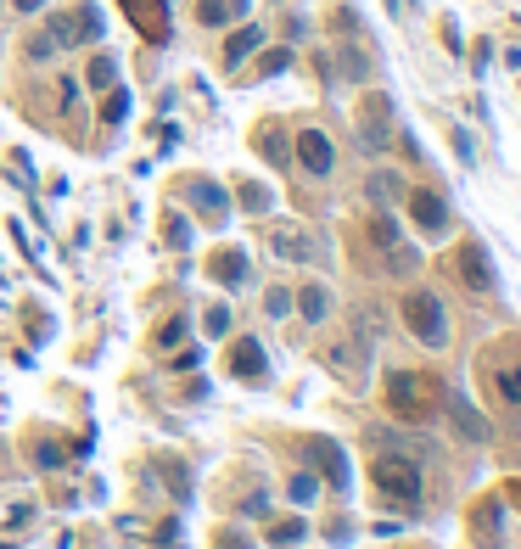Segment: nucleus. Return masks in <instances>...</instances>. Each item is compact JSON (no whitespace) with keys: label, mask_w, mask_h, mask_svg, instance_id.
Masks as SVG:
<instances>
[{"label":"nucleus","mask_w":521,"mask_h":549,"mask_svg":"<svg viewBox=\"0 0 521 549\" xmlns=\"http://www.w3.org/2000/svg\"><path fill=\"white\" fill-rule=\"evenodd\" d=\"M269 253L286 258V264H320V236L292 225V219H281V225L269 230Z\"/></svg>","instance_id":"obj_6"},{"label":"nucleus","mask_w":521,"mask_h":549,"mask_svg":"<svg viewBox=\"0 0 521 549\" xmlns=\"http://www.w3.org/2000/svg\"><path fill=\"white\" fill-rule=\"evenodd\" d=\"M29 516H34L29 505H12V510H6V527H23V521H29Z\"/></svg>","instance_id":"obj_33"},{"label":"nucleus","mask_w":521,"mask_h":549,"mask_svg":"<svg viewBox=\"0 0 521 549\" xmlns=\"http://www.w3.org/2000/svg\"><path fill=\"white\" fill-rule=\"evenodd\" d=\"M197 17L208 23V29H225V23H230V0H202Z\"/></svg>","instance_id":"obj_22"},{"label":"nucleus","mask_w":521,"mask_h":549,"mask_svg":"<svg viewBox=\"0 0 521 549\" xmlns=\"http://www.w3.org/2000/svg\"><path fill=\"white\" fill-rule=\"evenodd\" d=\"M449 415H454V426H460L465 437H471V443H488V421H482L477 409L465 404L460 393H449Z\"/></svg>","instance_id":"obj_16"},{"label":"nucleus","mask_w":521,"mask_h":549,"mask_svg":"<svg viewBox=\"0 0 521 549\" xmlns=\"http://www.w3.org/2000/svg\"><path fill=\"white\" fill-rule=\"evenodd\" d=\"M12 6H17V12H40L45 0H12Z\"/></svg>","instance_id":"obj_34"},{"label":"nucleus","mask_w":521,"mask_h":549,"mask_svg":"<svg viewBox=\"0 0 521 549\" xmlns=\"http://www.w3.org/2000/svg\"><path fill=\"white\" fill-rule=\"evenodd\" d=\"M309 460L320 465V471H331V488H348V460H342V449L331 443V437H314V443H309Z\"/></svg>","instance_id":"obj_15"},{"label":"nucleus","mask_w":521,"mask_h":549,"mask_svg":"<svg viewBox=\"0 0 521 549\" xmlns=\"http://www.w3.org/2000/svg\"><path fill=\"white\" fill-rule=\"evenodd\" d=\"M404 208H409V219H415V230H421V236H449V202L437 197L432 185L404 191Z\"/></svg>","instance_id":"obj_7"},{"label":"nucleus","mask_w":521,"mask_h":549,"mask_svg":"<svg viewBox=\"0 0 521 549\" xmlns=\"http://www.w3.org/2000/svg\"><path fill=\"white\" fill-rule=\"evenodd\" d=\"M297 163H303L309 180H331V169H337V146H331V135H325V129H303V135H297Z\"/></svg>","instance_id":"obj_9"},{"label":"nucleus","mask_w":521,"mask_h":549,"mask_svg":"<svg viewBox=\"0 0 521 549\" xmlns=\"http://www.w3.org/2000/svg\"><path fill=\"white\" fill-rule=\"evenodd\" d=\"M191 331V314H174V320L157 325V348H180V337Z\"/></svg>","instance_id":"obj_21"},{"label":"nucleus","mask_w":521,"mask_h":549,"mask_svg":"<svg viewBox=\"0 0 521 549\" xmlns=\"http://www.w3.org/2000/svg\"><path fill=\"white\" fill-rule=\"evenodd\" d=\"M286 62H292V51H269V57H264V73H286Z\"/></svg>","instance_id":"obj_32"},{"label":"nucleus","mask_w":521,"mask_h":549,"mask_svg":"<svg viewBox=\"0 0 521 549\" xmlns=\"http://www.w3.org/2000/svg\"><path fill=\"white\" fill-rule=\"evenodd\" d=\"M185 197H191V208H197L202 219H213V225L230 213V197H225L213 180H191V185H185Z\"/></svg>","instance_id":"obj_13"},{"label":"nucleus","mask_w":521,"mask_h":549,"mask_svg":"<svg viewBox=\"0 0 521 549\" xmlns=\"http://www.w3.org/2000/svg\"><path fill=\"white\" fill-rule=\"evenodd\" d=\"M241 202H247L253 213H264L269 208V191H264V185H241Z\"/></svg>","instance_id":"obj_28"},{"label":"nucleus","mask_w":521,"mask_h":549,"mask_svg":"<svg viewBox=\"0 0 521 549\" xmlns=\"http://www.w3.org/2000/svg\"><path fill=\"white\" fill-rule=\"evenodd\" d=\"M45 34L57 40V51H68V45H79V17H73V12H57V17H51V29H45Z\"/></svg>","instance_id":"obj_19"},{"label":"nucleus","mask_w":521,"mask_h":549,"mask_svg":"<svg viewBox=\"0 0 521 549\" xmlns=\"http://www.w3.org/2000/svg\"><path fill=\"white\" fill-rule=\"evenodd\" d=\"M359 141H365V152H387L393 146V101L387 96H370L359 107Z\"/></svg>","instance_id":"obj_8"},{"label":"nucleus","mask_w":521,"mask_h":549,"mask_svg":"<svg viewBox=\"0 0 521 549\" xmlns=\"http://www.w3.org/2000/svg\"><path fill=\"white\" fill-rule=\"evenodd\" d=\"M449 275L465 286L471 297H493V286H499V275H493V258L482 241H460L449 253Z\"/></svg>","instance_id":"obj_4"},{"label":"nucleus","mask_w":521,"mask_h":549,"mask_svg":"<svg viewBox=\"0 0 521 549\" xmlns=\"http://www.w3.org/2000/svg\"><path fill=\"white\" fill-rule=\"evenodd\" d=\"M73 17H79V45H85V40H96V34H101V12H96V6H79Z\"/></svg>","instance_id":"obj_25"},{"label":"nucleus","mask_w":521,"mask_h":549,"mask_svg":"<svg viewBox=\"0 0 521 549\" xmlns=\"http://www.w3.org/2000/svg\"><path fill=\"white\" fill-rule=\"evenodd\" d=\"M370 191H376V202L398 197V174H376V180H370Z\"/></svg>","instance_id":"obj_29"},{"label":"nucleus","mask_w":521,"mask_h":549,"mask_svg":"<svg viewBox=\"0 0 521 549\" xmlns=\"http://www.w3.org/2000/svg\"><path fill=\"white\" fill-rule=\"evenodd\" d=\"M230 376H241V381H264L269 376V359H264V348H258V337L230 342Z\"/></svg>","instance_id":"obj_11"},{"label":"nucleus","mask_w":521,"mask_h":549,"mask_svg":"<svg viewBox=\"0 0 521 549\" xmlns=\"http://www.w3.org/2000/svg\"><path fill=\"white\" fill-rule=\"evenodd\" d=\"M101 118H107V124H124V118H129V90H113L107 107H101Z\"/></svg>","instance_id":"obj_26"},{"label":"nucleus","mask_w":521,"mask_h":549,"mask_svg":"<svg viewBox=\"0 0 521 549\" xmlns=\"http://www.w3.org/2000/svg\"><path fill=\"white\" fill-rule=\"evenodd\" d=\"M225 331H230V309H213L208 314V337H225Z\"/></svg>","instance_id":"obj_31"},{"label":"nucleus","mask_w":521,"mask_h":549,"mask_svg":"<svg viewBox=\"0 0 521 549\" xmlns=\"http://www.w3.org/2000/svg\"><path fill=\"white\" fill-rule=\"evenodd\" d=\"M303 538H309V521L303 516H281V521H269V533H264V544H303Z\"/></svg>","instance_id":"obj_18"},{"label":"nucleus","mask_w":521,"mask_h":549,"mask_svg":"<svg viewBox=\"0 0 521 549\" xmlns=\"http://www.w3.org/2000/svg\"><path fill=\"white\" fill-rule=\"evenodd\" d=\"M208 275L219 286H230V292H241V286L253 281V264H247V253H241V247H219V253H213V264H208Z\"/></svg>","instance_id":"obj_10"},{"label":"nucleus","mask_w":521,"mask_h":549,"mask_svg":"<svg viewBox=\"0 0 521 549\" xmlns=\"http://www.w3.org/2000/svg\"><path fill=\"white\" fill-rule=\"evenodd\" d=\"M0 549H12V544H0Z\"/></svg>","instance_id":"obj_36"},{"label":"nucleus","mask_w":521,"mask_h":549,"mask_svg":"<svg viewBox=\"0 0 521 549\" xmlns=\"http://www.w3.org/2000/svg\"><path fill=\"white\" fill-rule=\"evenodd\" d=\"M488 387H493V398L505 409H521V365H488Z\"/></svg>","instance_id":"obj_14"},{"label":"nucleus","mask_w":521,"mask_h":549,"mask_svg":"<svg viewBox=\"0 0 521 549\" xmlns=\"http://www.w3.org/2000/svg\"><path fill=\"white\" fill-rule=\"evenodd\" d=\"M169 247H191V225H185L180 213H169Z\"/></svg>","instance_id":"obj_27"},{"label":"nucleus","mask_w":521,"mask_h":549,"mask_svg":"<svg viewBox=\"0 0 521 549\" xmlns=\"http://www.w3.org/2000/svg\"><path fill=\"white\" fill-rule=\"evenodd\" d=\"M247 6H253V0H230V17H241Z\"/></svg>","instance_id":"obj_35"},{"label":"nucleus","mask_w":521,"mask_h":549,"mask_svg":"<svg viewBox=\"0 0 521 549\" xmlns=\"http://www.w3.org/2000/svg\"><path fill=\"white\" fill-rule=\"evenodd\" d=\"M398 320H404V331L421 342V348H449V309H443L437 292H404Z\"/></svg>","instance_id":"obj_1"},{"label":"nucleus","mask_w":521,"mask_h":549,"mask_svg":"<svg viewBox=\"0 0 521 549\" xmlns=\"http://www.w3.org/2000/svg\"><path fill=\"white\" fill-rule=\"evenodd\" d=\"M365 236H370V247L381 253V269H387V275H398V281H404V275H415V269H421V253H415V241L398 236L393 213H370Z\"/></svg>","instance_id":"obj_3"},{"label":"nucleus","mask_w":521,"mask_h":549,"mask_svg":"<svg viewBox=\"0 0 521 549\" xmlns=\"http://www.w3.org/2000/svg\"><path fill=\"white\" fill-rule=\"evenodd\" d=\"M264 314H269V320H292V286H269V292H264Z\"/></svg>","instance_id":"obj_20"},{"label":"nucleus","mask_w":521,"mask_h":549,"mask_svg":"<svg viewBox=\"0 0 521 549\" xmlns=\"http://www.w3.org/2000/svg\"><path fill=\"white\" fill-rule=\"evenodd\" d=\"M387 398H393V409L404 421H426V415H432V381L426 376L393 370V376H387Z\"/></svg>","instance_id":"obj_5"},{"label":"nucleus","mask_w":521,"mask_h":549,"mask_svg":"<svg viewBox=\"0 0 521 549\" xmlns=\"http://www.w3.org/2000/svg\"><path fill=\"white\" fill-rule=\"evenodd\" d=\"M331 309H337L331 286H303V292H292V314H297V320L325 325V320H331Z\"/></svg>","instance_id":"obj_12"},{"label":"nucleus","mask_w":521,"mask_h":549,"mask_svg":"<svg viewBox=\"0 0 521 549\" xmlns=\"http://www.w3.org/2000/svg\"><path fill=\"white\" fill-rule=\"evenodd\" d=\"M113 79H118V62H113V57H96V62H90V85H96V90H113Z\"/></svg>","instance_id":"obj_24"},{"label":"nucleus","mask_w":521,"mask_h":549,"mask_svg":"<svg viewBox=\"0 0 521 549\" xmlns=\"http://www.w3.org/2000/svg\"><path fill=\"white\" fill-rule=\"evenodd\" d=\"M34 465H45V471L62 465V449H57V443H40V449H34Z\"/></svg>","instance_id":"obj_30"},{"label":"nucleus","mask_w":521,"mask_h":549,"mask_svg":"<svg viewBox=\"0 0 521 549\" xmlns=\"http://www.w3.org/2000/svg\"><path fill=\"white\" fill-rule=\"evenodd\" d=\"M286 488H292V499H297V505H309L314 493H320V477H314V471H297V477L286 482Z\"/></svg>","instance_id":"obj_23"},{"label":"nucleus","mask_w":521,"mask_h":549,"mask_svg":"<svg viewBox=\"0 0 521 549\" xmlns=\"http://www.w3.org/2000/svg\"><path fill=\"white\" fill-rule=\"evenodd\" d=\"M258 45H264V29H253V23H247V29H236L225 40V68H241V62L253 57Z\"/></svg>","instance_id":"obj_17"},{"label":"nucleus","mask_w":521,"mask_h":549,"mask_svg":"<svg viewBox=\"0 0 521 549\" xmlns=\"http://www.w3.org/2000/svg\"><path fill=\"white\" fill-rule=\"evenodd\" d=\"M370 482H376V493L393 499V505H421V493H426L421 465L409 460V454H381V460L370 465Z\"/></svg>","instance_id":"obj_2"}]
</instances>
